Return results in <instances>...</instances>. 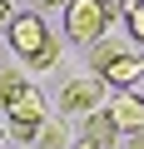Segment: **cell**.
Returning a JSON list of instances; mask_svg holds the SVG:
<instances>
[{"mask_svg":"<svg viewBox=\"0 0 144 149\" xmlns=\"http://www.w3.org/2000/svg\"><path fill=\"white\" fill-rule=\"evenodd\" d=\"M5 40H10V50L30 65V70H55L60 65V45H55V35L45 30V20H40V10H30V15H15L10 20V30H5Z\"/></svg>","mask_w":144,"mask_h":149,"instance_id":"6da1fadb","label":"cell"},{"mask_svg":"<svg viewBox=\"0 0 144 149\" xmlns=\"http://www.w3.org/2000/svg\"><path fill=\"white\" fill-rule=\"evenodd\" d=\"M124 15V0H119V10L109 5V0H70L65 5V30L75 45H95L109 35V25Z\"/></svg>","mask_w":144,"mask_h":149,"instance_id":"7a4b0ae2","label":"cell"},{"mask_svg":"<svg viewBox=\"0 0 144 149\" xmlns=\"http://www.w3.org/2000/svg\"><path fill=\"white\" fill-rule=\"evenodd\" d=\"M0 109H5V124H45V95L20 70L0 74Z\"/></svg>","mask_w":144,"mask_h":149,"instance_id":"3957f363","label":"cell"},{"mask_svg":"<svg viewBox=\"0 0 144 149\" xmlns=\"http://www.w3.org/2000/svg\"><path fill=\"white\" fill-rule=\"evenodd\" d=\"M104 100H109V85L99 80V74H80V80H65V90H60V109H65L70 119H85V114L104 109Z\"/></svg>","mask_w":144,"mask_h":149,"instance_id":"277c9868","label":"cell"},{"mask_svg":"<svg viewBox=\"0 0 144 149\" xmlns=\"http://www.w3.org/2000/svg\"><path fill=\"white\" fill-rule=\"evenodd\" d=\"M104 114H109V124H114L124 139H129V134H144V95H134V90H109Z\"/></svg>","mask_w":144,"mask_h":149,"instance_id":"5b68a950","label":"cell"},{"mask_svg":"<svg viewBox=\"0 0 144 149\" xmlns=\"http://www.w3.org/2000/svg\"><path fill=\"white\" fill-rule=\"evenodd\" d=\"M99 80H104L109 90H134V85H144V55H134V50L114 55V60L99 70Z\"/></svg>","mask_w":144,"mask_h":149,"instance_id":"8992f818","label":"cell"},{"mask_svg":"<svg viewBox=\"0 0 144 149\" xmlns=\"http://www.w3.org/2000/svg\"><path fill=\"white\" fill-rule=\"evenodd\" d=\"M80 139H85V144H95V149H119V139H124V134L109 124V114H104V109H95V114H85V119H80Z\"/></svg>","mask_w":144,"mask_h":149,"instance_id":"52a82bcc","label":"cell"},{"mask_svg":"<svg viewBox=\"0 0 144 149\" xmlns=\"http://www.w3.org/2000/svg\"><path fill=\"white\" fill-rule=\"evenodd\" d=\"M35 149H70V129L60 119H45L40 134H35Z\"/></svg>","mask_w":144,"mask_h":149,"instance_id":"ba28073f","label":"cell"},{"mask_svg":"<svg viewBox=\"0 0 144 149\" xmlns=\"http://www.w3.org/2000/svg\"><path fill=\"white\" fill-rule=\"evenodd\" d=\"M124 30H129V40L134 45H144V0H124Z\"/></svg>","mask_w":144,"mask_h":149,"instance_id":"9c48e42d","label":"cell"},{"mask_svg":"<svg viewBox=\"0 0 144 149\" xmlns=\"http://www.w3.org/2000/svg\"><path fill=\"white\" fill-rule=\"evenodd\" d=\"M114 55H124V50H119V45H114L109 35H104V40H95V45H90V70L99 74V70H104V65H109Z\"/></svg>","mask_w":144,"mask_h":149,"instance_id":"30bf717a","label":"cell"},{"mask_svg":"<svg viewBox=\"0 0 144 149\" xmlns=\"http://www.w3.org/2000/svg\"><path fill=\"white\" fill-rule=\"evenodd\" d=\"M15 20V10H10V0H0V25H10Z\"/></svg>","mask_w":144,"mask_h":149,"instance_id":"8fae6325","label":"cell"},{"mask_svg":"<svg viewBox=\"0 0 144 149\" xmlns=\"http://www.w3.org/2000/svg\"><path fill=\"white\" fill-rule=\"evenodd\" d=\"M124 149H144V134H129V144Z\"/></svg>","mask_w":144,"mask_h":149,"instance_id":"7c38bea8","label":"cell"},{"mask_svg":"<svg viewBox=\"0 0 144 149\" xmlns=\"http://www.w3.org/2000/svg\"><path fill=\"white\" fill-rule=\"evenodd\" d=\"M40 5H60V10H65V5H70V0H40Z\"/></svg>","mask_w":144,"mask_h":149,"instance_id":"4fadbf2b","label":"cell"},{"mask_svg":"<svg viewBox=\"0 0 144 149\" xmlns=\"http://www.w3.org/2000/svg\"><path fill=\"white\" fill-rule=\"evenodd\" d=\"M70 149H95V144H85V139H80V144H70Z\"/></svg>","mask_w":144,"mask_h":149,"instance_id":"5bb4252c","label":"cell"},{"mask_svg":"<svg viewBox=\"0 0 144 149\" xmlns=\"http://www.w3.org/2000/svg\"><path fill=\"white\" fill-rule=\"evenodd\" d=\"M0 149H5V124H0Z\"/></svg>","mask_w":144,"mask_h":149,"instance_id":"9a60e30c","label":"cell"}]
</instances>
